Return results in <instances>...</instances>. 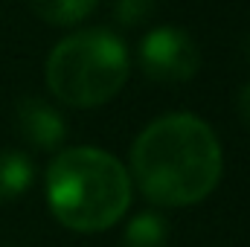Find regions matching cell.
Returning <instances> with one entry per match:
<instances>
[{"label": "cell", "mask_w": 250, "mask_h": 247, "mask_svg": "<svg viewBox=\"0 0 250 247\" xmlns=\"http://www.w3.org/2000/svg\"><path fill=\"white\" fill-rule=\"evenodd\" d=\"M224 154L215 131L195 114L160 117L131 145V178L160 206H192L221 181Z\"/></svg>", "instance_id": "6da1fadb"}, {"label": "cell", "mask_w": 250, "mask_h": 247, "mask_svg": "<svg viewBox=\"0 0 250 247\" xmlns=\"http://www.w3.org/2000/svg\"><path fill=\"white\" fill-rule=\"evenodd\" d=\"M47 204L67 230H108L131 204V175L102 148H64L47 169Z\"/></svg>", "instance_id": "7a4b0ae2"}, {"label": "cell", "mask_w": 250, "mask_h": 247, "mask_svg": "<svg viewBox=\"0 0 250 247\" xmlns=\"http://www.w3.org/2000/svg\"><path fill=\"white\" fill-rule=\"evenodd\" d=\"M128 50L111 29H82L62 38L44 67L50 93L70 108L111 102L128 79Z\"/></svg>", "instance_id": "3957f363"}, {"label": "cell", "mask_w": 250, "mask_h": 247, "mask_svg": "<svg viewBox=\"0 0 250 247\" xmlns=\"http://www.w3.org/2000/svg\"><path fill=\"white\" fill-rule=\"evenodd\" d=\"M140 70L163 84L175 82H189L198 73L201 53L198 44L189 38L187 29L178 26H157L140 41Z\"/></svg>", "instance_id": "277c9868"}, {"label": "cell", "mask_w": 250, "mask_h": 247, "mask_svg": "<svg viewBox=\"0 0 250 247\" xmlns=\"http://www.w3.org/2000/svg\"><path fill=\"white\" fill-rule=\"evenodd\" d=\"M15 123H18V131L21 137L35 145V148H44V151H53L59 148L67 137V128H64L62 114L38 99V96H23L18 99V108H15Z\"/></svg>", "instance_id": "5b68a950"}, {"label": "cell", "mask_w": 250, "mask_h": 247, "mask_svg": "<svg viewBox=\"0 0 250 247\" xmlns=\"http://www.w3.org/2000/svg\"><path fill=\"white\" fill-rule=\"evenodd\" d=\"M35 178V166L23 151H0V204L21 198Z\"/></svg>", "instance_id": "8992f818"}, {"label": "cell", "mask_w": 250, "mask_h": 247, "mask_svg": "<svg viewBox=\"0 0 250 247\" xmlns=\"http://www.w3.org/2000/svg\"><path fill=\"white\" fill-rule=\"evenodd\" d=\"M26 3L41 21L53 26H76L84 18H90L99 0H26Z\"/></svg>", "instance_id": "52a82bcc"}, {"label": "cell", "mask_w": 250, "mask_h": 247, "mask_svg": "<svg viewBox=\"0 0 250 247\" xmlns=\"http://www.w3.org/2000/svg\"><path fill=\"white\" fill-rule=\"evenodd\" d=\"M169 224L157 212H140L128 221L123 233V247H166Z\"/></svg>", "instance_id": "ba28073f"}, {"label": "cell", "mask_w": 250, "mask_h": 247, "mask_svg": "<svg viewBox=\"0 0 250 247\" xmlns=\"http://www.w3.org/2000/svg\"><path fill=\"white\" fill-rule=\"evenodd\" d=\"M157 0H114V18L120 26H143L151 15H154Z\"/></svg>", "instance_id": "9c48e42d"}, {"label": "cell", "mask_w": 250, "mask_h": 247, "mask_svg": "<svg viewBox=\"0 0 250 247\" xmlns=\"http://www.w3.org/2000/svg\"><path fill=\"white\" fill-rule=\"evenodd\" d=\"M239 117H242L250 128V82L239 90Z\"/></svg>", "instance_id": "30bf717a"}, {"label": "cell", "mask_w": 250, "mask_h": 247, "mask_svg": "<svg viewBox=\"0 0 250 247\" xmlns=\"http://www.w3.org/2000/svg\"><path fill=\"white\" fill-rule=\"evenodd\" d=\"M242 50H245V56H248V62H250V32L245 35V44H242Z\"/></svg>", "instance_id": "8fae6325"}]
</instances>
